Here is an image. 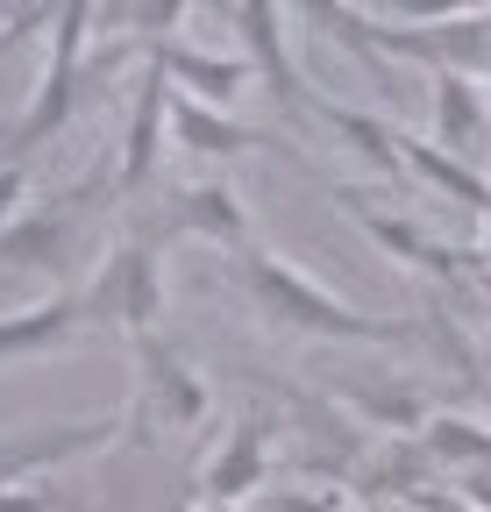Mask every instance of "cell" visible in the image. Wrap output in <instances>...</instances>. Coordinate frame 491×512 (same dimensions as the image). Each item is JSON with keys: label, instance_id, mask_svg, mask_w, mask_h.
Returning <instances> with one entry per match:
<instances>
[{"label": "cell", "instance_id": "10", "mask_svg": "<svg viewBox=\"0 0 491 512\" xmlns=\"http://www.w3.org/2000/svg\"><path fill=\"white\" fill-rule=\"evenodd\" d=\"M79 328H86V299L79 292H50V299L22 306V313H0V363H29V356H43L57 342H72Z\"/></svg>", "mask_w": 491, "mask_h": 512}, {"label": "cell", "instance_id": "13", "mask_svg": "<svg viewBox=\"0 0 491 512\" xmlns=\"http://www.w3.org/2000/svg\"><path fill=\"white\" fill-rule=\"evenodd\" d=\"M335 200H342V207H349V214H356L363 228H371V235H378V242H385L392 256H406V264H420V271H435V278H456V271H470V264H477V256H463V249H442L435 235H420L413 221H392V214H371V207H363V200H356V192H335Z\"/></svg>", "mask_w": 491, "mask_h": 512}, {"label": "cell", "instance_id": "14", "mask_svg": "<svg viewBox=\"0 0 491 512\" xmlns=\"http://www.w3.org/2000/svg\"><path fill=\"white\" fill-rule=\"evenodd\" d=\"M399 157H406V171H413L420 185H435V192H449V200L491 214V178L470 171L463 157H449V150H435V143H420V136H399Z\"/></svg>", "mask_w": 491, "mask_h": 512}, {"label": "cell", "instance_id": "8", "mask_svg": "<svg viewBox=\"0 0 491 512\" xmlns=\"http://www.w3.org/2000/svg\"><path fill=\"white\" fill-rule=\"evenodd\" d=\"M150 64L171 79V86H186L193 100L207 107H235V93L250 86V57H214V50H193V43H150Z\"/></svg>", "mask_w": 491, "mask_h": 512}, {"label": "cell", "instance_id": "4", "mask_svg": "<svg viewBox=\"0 0 491 512\" xmlns=\"http://www.w3.org/2000/svg\"><path fill=\"white\" fill-rule=\"evenodd\" d=\"M235 29H242V57H250V72L271 86L278 114H314V93H306L299 64L285 50V29H278V0H235Z\"/></svg>", "mask_w": 491, "mask_h": 512}, {"label": "cell", "instance_id": "20", "mask_svg": "<svg viewBox=\"0 0 491 512\" xmlns=\"http://www.w3.org/2000/svg\"><path fill=\"white\" fill-rule=\"evenodd\" d=\"M385 8H392L399 22H449V15L470 8V0H385Z\"/></svg>", "mask_w": 491, "mask_h": 512}, {"label": "cell", "instance_id": "1", "mask_svg": "<svg viewBox=\"0 0 491 512\" xmlns=\"http://www.w3.org/2000/svg\"><path fill=\"white\" fill-rule=\"evenodd\" d=\"M242 285H250L257 313L278 320V328H299V335H321V342H399L406 328L399 320H371L356 313L349 299H335L328 285H314L306 271H292L285 256L242 242Z\"/></svg>", "mask_w": 491, "mask_h": 512}, {"label": "cell", "instance_id": "15", "mask_svg": "<svg viewBox=\"0 0 491 512\" xmlns=\"http://www.w3.org/2000/svg\"><path fill=\"white\" fill-rule=\"evenodd\" d=\"M314 114L335 128V136H349V150H356V157H371V171H385V178H399V185H406L399 128H385V121H371V114H356V107H328V100H314Z\"/></svg>", "mask_w": 491, "mask_h": 512}, {"label": "cell", "instance_id": "23", "mask_svg": "<svg viewBox=\"0 0 491 512\" xmlns=\"http://www.w3.org/2000/svg\"><path fill=\"white\" fill-rule=\"evenodd\" d=\"M8 29H15V22H8V8H0V50H8Z\"/></svg>", "mask_w": 491, "mask_h": 512}, {"label": "cell", "instance_id": "11", "mask_svg": "<svg viewBox=\"0 0 491 512\" xmlns=\"http://www.w3.org/2000/svg\"><path fill=\"white\" fill-rule=\"evenodd\" d=\"M435 128H442L449 157H484V143H491V114H484L470 72H435Z\"/></svg>", "mask_w": 491, "mask_h": 512}, {"label": "cell", "instance_id": "19", "mask_svg": "<svg viewBox=\"0 0 491 512\" xmlns=\"http://www.w3.org/2000/svg\"><path fill=\"white\" fill-rule=\"evenodd\" d=\"M427 448L442 463H491V434L470 420H427Z\"/></svg>", "mask_w": 491, "mask_h": 512}, {"label": "cell", "instance_id": "16", "mask_svg": "<svg viewBox=\"0 0 491 512\" xmlns=\"http://www.w3.org/2000/svg\"><path fill=\"white\" fill-rule=\"evenodd\" d=\"M143 370H150V392L171 406V427H200V420H207V384L186 377V363L164 356L150 335H143Z\"/></svg>", "mask_w": 491, "mask_h": 512}, {"label": "cell", "instance_id": "12", "mask_svg": "<svg viewBox=\"0 0 491 512\" xmlns=\"http://www.w3.org/2000/svg\"><path fill=\"white\" fill-rule=\"evenodd\" d=\"M171 128H178V143H186L193 157H242V150L264 143L257 128L228 121V107H207V100H193V93H171Z\"/></svg>", "mask_w": 491, "mask_h": 512}, {"label": "cell", "instance_id": "18", "mask_svg": "<svg viewBox=\"0 0 491 512\" xmlns=\"http://www.w3.org/2000/svg\"><path fill=\"white\" fill-rule=\"evenodd\" d=\"M257 477H264V434H257V420H250V427L235 434V448L207 470V491H214V498H242Z\"/></svg>", "mask_w": 491, "mask_h": 512}, {"label": "cell", "instance_id": "21", "mask_svg": "<svg viewBox=\"0 0 491 512\" xmlns=\"http://www.w3.org/2000/svg\"><path fill=\"white\" fill-rule=\"evenodd\" d=\"M22 192H29V171L22 164H0V228L22 214Z\"/></svg>", "mask_w": 491, "mask_h": 512}, {"label": "cell", "instance_id": "5", "mask_svg": "<svg viewBox=\"0 0 491 512\" xmlns=\"http://www.w3.org/2000/svg\"><path fill=\"white\" fill-rule=\"evenodd\" d=\"M114 441V420H65V427H22V434H0V491L36 477V470H57V463H79L93 448Z\"/></svg>", "mask_w": 491, "mask_h": 512}, {"label": "cell", "instance_id": "22", "mask_svg": "<svg viewBox=\"0 0 491 512\" xmlns=\"http://www.w3.org/2000/svg\"><path fill=\"white\" fill-rule=\"evenodd\" d=\"M0 512H50V498H43V491H22V484H8V491H0Z\"/></svg>", "mask_w": 491, "mask_h": 512}, {"label": "cell", "instance_id": "3", "mask_svg": "<svg viewBox=\"0 0 491 512\" xmlns=\"http://www.w3.org/2000/svg\"><path fill=\"white\" fill-rule=\"evenodd\" d=\"M86 299V320H100V328H121V335H150L157 313H164V278H157V249L150 242H121L107 256V271L79 292Z\"/></svg>", "mask_w": 491, "mask_h": 512}, {"label": "cell", "instance_id": "17", "mask_svg": "<svg viewBox=\"0 0 491 512\" xmlns=\"http://www.w3.org/2000/svg\"><path fill=\"white\" fill-rule=\"evenodd\" d=\"M178 15H186V0H100V29H129L143 43H164L178 29Z\"/></svg>", "mask_w": 491, "mask_h": 512}, {"label": "cell", "instance_id": "9", "mask_svg": "<svg viewBox=\"0 0 491 512\" xmlns=\"http://www.w3.org/2000/svg\"><path fill=\"white\" fill-rule=\"evenodd\" d=\"M164 114H171V79L150 64L143 86H136V107H129V143H121V157H114V185L121 192H143L150 185L157 150H164Z\"/></svg>", "mask_w": 491, "mask_h": 512}, {"label": "cell", "instance_id": "2", "mask_svg": "<svg viewBox=\"0 0 491 512\" xmlns=\"http://www.w3.org/2000/svg\"><path fill=\"white\" fill-rule=\"evenodd\" d=\"M114 164H93L79 185H65L50 207H29L15 214L8 228H0V264H22V271H43V278H65L72 271V256H79V235H86V214L100 200V185H107Z\"/></svg>", "mask_w": 491, "mask_h": 512}, {"label": "cell", "instance_id": "7", "mask_svg": "<svg viewBox=\"0 0 491 512\" xmlns=\"http://www.w3.org/2000/svg\"><path fill=\"white\" fill-rule=\"evenodd\" d=\"M164 228L171 235H207V242H250V214H242V192L228 178H200V185H178L164 192Z\"/></svg>", "mask_w": 491, "mask_h": 512}, {"label": "cell", "instance_id": "6", "mask_svg": "<svg viewBox=\"0 0 491 512\" xmlns=\"http://www.w3.org/2000/svg\"><path fill=\"white\" fill-rule=\"evenodd\" d=\"M378 36L435 72H491V15H449L435 29H378Z\"/></svg>", "mask_w": 491, "mask_h": 512}, {"label": "cell", "instance_id": "24", "mask_svg": "<svg viewBox=\"0 0 491 512\" xmlns=\"http://www.w3.org/2000/svg\"><path fill=\"white\" fill-rule=\"evenodd\" d=\"M0 143H15V121H8V128H0Z\"/></svg>", "mask_w": 491, "mask_h": 512}]
</instances>
